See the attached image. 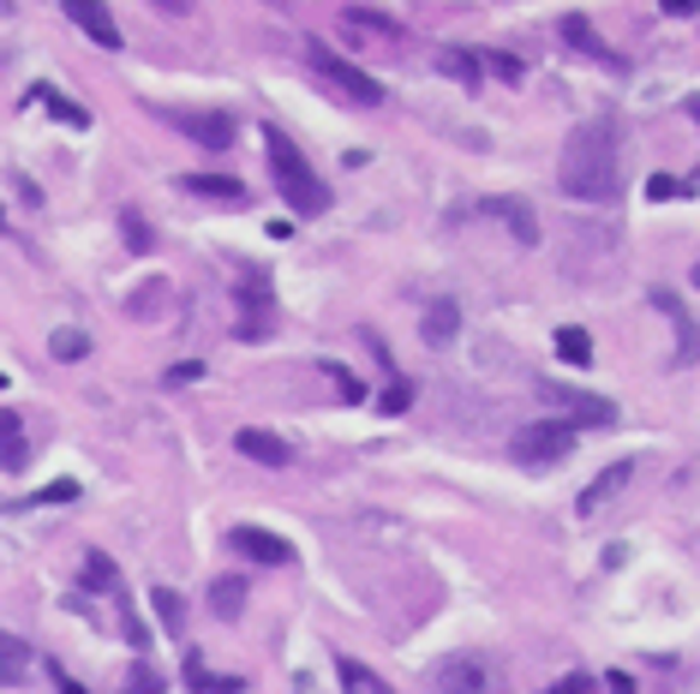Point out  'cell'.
I'll list each match as a JSON object with an SVG mask.
<instances>
[{"label":"cell","instance_id":"7402d4cb","mask_svg":"<svg viewBox=\"0 0 700 694\" xmlns=\"http://www.w3.org/2000/svg\"><path fill=\"white\" fill-rule=\"evenodd\" d=\"M210 604H216V617H228V623H234V617L246 611V581H240V574H222V581L210 587Z\"/></svg>","mask_w":700,"mask_h":694},{"label":"cell","instance_id":"7bdbcfd3","mask_svg":"<svg viewBox=\"0 0 700 694\" xmlns=\"http://www.w3.org/2000/svg\"><path fill=\"white\" fill-rule=\"evenodd\" d=\"M0 234H7V210H0Z\"/></svg>","mask_w":700,"mask_h":694},{"label":"cell","instance_id":"74e56055","mask_svg":"<svg viewBox=\"0 0 700 694\" xmlns=\"http://www.w3.org/2000/svg\"><path fill=\"white\" fill-rule=\"evenodd\" d=\"M132 688H138V694H156L162 683H156V671H151V664H138V683H132Z\"/></svg>","mask_w":700,"mask_h":694},{"label":"cell","instance_id":"7c38bea8","mask_svg":"<svg viewBox=\"0 0 700 694\" xmlns=\"http://www.w3.org/2000/svg\"><path fill=\"white\" fill-rule=\"evenodd\" d=\"M652 305H659V312H665L670 323H677V335H682L677 360H682V365H689V360H694V353H700V323L689 318V305H682V300H677V293H670V288H652Z\"/></svg>","mask_w":700,"mask_h":694},{"label":"cell","instance_id":"1f68e13d","mask_svg":"<svg viewBox=\"0 0 700 694\" xmlns=\"http://www.w3.org/2000/svg\"><path fill=\"white\" fill-rule=\"evenodd\" d=\"M72 497H79V479H54V485H42L31 504H72Z\"/></svg>","mask_w":700,"mask_h":694},{"label":"cell","instance_id":"d4e9b609","mask_svg":"<svg viewBox=\"0 0 700 694\" xmlns=\"http://www.w3.org/2000/svg\"><path fill=\"white\" fill-rule=\"evenodd\" d=\"M186 683L198 688V694H240L246 688V683H234V676H210L198 659H186Z\"/></svg>","mask_w":700,"mask_h":694},{"label":"cell","instance_id":"8fae6325","mask_svg":"<svg viewBox=\"0 0 700 694\" xmlns=\"http://www.w3.org/2000/svg\"><path fill=\"white\" fill-rule=\"evenodd\" d=\"M629 479H635V462H610L605 474L593 479L587 491H580V504H575V509H580V521H593V515H599L610 497H622V485H629Z\"/></svg>","mask_w":700,"mask_h":694},{"label":"cell","instance_id":"30bf717a","mask_svg":"<svg viewBox=\"0 0 700 694\" xmlns=\"http://www.w3.org/2000/svg\"><path fill=\"white\" fill-rule=\"evenodd\" d=\"M480 210L497 216L503 228L515 234V246H539V216H533V204H521V198H485Z\"/></svg>","mask_w":700,"mask_h":694},{"label":"cell","instance_id":"836d02e7","mask_svg":"<svg viewBox=\"0 0 700 694\" xmlns=\"http://www.w3.org/2000/svg\"><path fill=\"white\" fill-rule=\"evenodd\" d=\"M126 246H132V252H151V246H156L151 228H144V216H132V210H126Z\"/></svg>","mask_w":700,"mask_h":694},{"label":"cell","instance_id":"52a82bcc","mask_svg":"<svg viewBox=\"0 0 700 694\" xmlns=\"http://www.w3.org/2000/svg\"><path fill=\"white\" fill-rule=\"evenodd\" d=\"M228 551H240L246 563H264V569L294 563V545L281 534H264V527H228Z\"/></svg>","mask_w":700,"mask_h":694},{"label":"cell","instance_id":"4fadbf2b","mask_svg":"<svg viewBox=\"0 0 700 694\" xmlns=\"http://www.w3.org/2000/svg\"><path fill=\"white\" fill-rule=\"evenodd\" d=\"M557 37H563V42H575V49L587 54V61H605V66H617V54L605 49V37L593 31V19H587V12H563Z\"/></svg>","mask_w":700,"mask_h":694},{"label":"cell","instance_id":"6da1fadb","mask_svg":"<svg viewBox=\"0 0 700 694\" xmlns=\"http://www.w3.org/2000/svg\"><path fill=\"white\" fill-rule=\"evenodd\" d=\"M563 198H580V204H610L617 198V121L610 114H593L569 132L563 144Z\"/></svg>","mask_w":700,"mask_h":694},{"label":"cell","instance_id":"d590c367","mask_svg":"<svg viewBox=\"0 0 700 694\" xmlns=\"http://www.w3.org/2000/svg\"><path fill=\"white\" fill-rule=\"evenodd\" d=\"M545 694H593V676H563V683H550Z\"/></svg>","mask_w":700,"mask_h":694},{"label":"cell","instance_id":"60d3db41","mask_svg":"<svg viewBox=\"0 0 700 694\" xmlns=\"http://www.w3.org/2000/svg\"><path fill=\"white\" fill-rule=\"evenodd\" d=\"M610 694H635V683H629V676L617 671V676H610Z\"/></svg>","mask_w":700,"mask_h":694},{"label":"cell","instance_id":"f1b7e54d","mask_svg":"<svg viewBox=\"0 0 700 694\" xmlns=\"http://www.w3.org/2000/svg\"><path fill=\"white\" fill-rule=\"evenodd\" d=\"M84 348H91L84 342V330H54V342H49L54 360H84Z\"/></svg>","mask_w":700,"mask_h":694},{"label":"cell","instance_id":"cb8c5ba5","mask_svg":"<svg viewBox=\"0 0 700 694\" xmlns=\"http://www.w3.org/2000/svg\"><path fill=\"white\" fill-rule=\"evenodd\" d=\"M37 102H42V108H49L54 114V121H66V126H91V114H84L79 108V102H66L61 91H54V84H37V91H31Z\"/></svg>","mask_w":700,"mask_h":694},{"label":"cell","instance_id":"e575fe53","mask_svg":"<svg viewBox=\"0 0 700 694\" xmlns=\"http://www.w3.org/2000/svg\"><path fill=\"white\" fill-rule=\"evenodd\" d=\"M24 455H31V449H24V437H7V443H0V467H7V474H19Z\"/></svg>","mask_w":700,"mask_h":694},{"label":"cell","instance_id":"f35d334b","mask_svg":"<svg viewBox=\"0 0 700 694\" xmlns=\"http://www.w3.org/2000/svg\"><path fill=\"white\" fill-rule=\"evenodd\" d=\"M7 437H19V419H12L7 407H0V443H7Z\"/></svg>","mask_w":700,"mask_h":694},{"label":"cell","instance_id":"e0dca14e","mask_svg":"<svg viewBox=\"0 0 700 694\" xmlns=\"http://www.w3.org/2000/svg\"><path fill=\"white\" fill-rule=\"evenodd\" d=\"M31 646L19 641V634H7L0 629V683H24V676H31Z\"/></svg>","mask_w":700,"mask_h":694},{"label":"cell","instance_id":"ab89813d","mask_svg":"<svg viewBox=\"0 0 700 694\" xmlns=\"http://www.w3.org/2000/svg\"><path fill=\"white\" fill-rule=\"evenodd\" d=\"M54 683H61V694H91V688H84V683H72V676H66V671H54Z\"/></svg>","mask_w":700,"mask_h":694},{"label":"cell","instance_id":"83f0119b","mask_svg":"<svg viewBox=\"0 0 700 694\" xmlns=\"http://www.w3.org/2000/svg\"><path fill=\"white\" fill-rule=\"evenodd\" d=\"M323 377H330V383H336V395H341V402H366V383H360V377H353V372H348V365H336V360H330V365H323Z\"/></svg>","mask_w":700,"mask_h":694},{"label":"cell","instance_id":"8992f818","mask_svg":"<svg viewBox=\"0 0 700 694\" xmlns=\"http://www.w3.org/2000/svg\"><path fill=\"white\" fill-rule=\"evenodd\" d=\"M234 305H240V342H270L276 330V293L246 276V288H234Z\"/></svg>","mask_w":700,"mask_h":694},{"label":"cell","instance_id":"4dcf8cb0","mask_svg":"<svg viewBox=\"0 0 700 694\" xmlns=\"http://www.w3.org/2000/svg\"><path fill=\"white\" fill-rule=\"evenodd\" d=\"M647 198H652V204H670V198H689V186L670 180V174H652V180H647Z\"/></svg>","mask_w":700,"mask_h":694},{"label":"cell","instance_id":"f546056e","mask_svg":"<svg viewBox=\"0 0 700 694\" xmlns=\"http://www.w3.org/2000/svg\"><path fill=\"white\" fill-rule=\"evenodd\" d=\"M378 407H383V413H408V407H413V383H408V377H395L390 390L378 395Z\"/></svg>","mask_w":700,"mask_h":694},{"label":"cell","instance_id":"b9f144b4","mask_svg":"<svg viewBox=\"0 0 700 694\" xmlns=\"http://www.w3.org/2000/svg\"><path fill=\"white\" fill-rule=\"evenodd\" d=\"M689 114H694V121H700V96H689Z\"/></svg>","mask_w":700,"mask_h":694},{"label":"cell","instance_id":"ac0fdd59","mask_svg":"<svg viewBox=\"0 0 700 694\" xmlns=\"http://www.w3.org/2000/svg\"><path fill=\"white\" fill-rule=\"evenodd\" d=\"M181 191H198V198H228V204L246 198V186L240 180H222V174H181Z\"/></svg>","mask_w":700,"mask_h":694},{"label":"cell","instance_id":"ee69618b","mask_svg":"<svg viewBox=\"0 0 700 694\" xmlns=\"http://www.w3.org/2000/svg\"><path fill=\"white\" fill-rule=\"evenodd\" d=\"M694 288H700V263H694Z\"/></svg>","mask_w":700,"mask_h":694},{"label":"cell","instance_id":"8d00e7d4","mask_svg":"<svg viewBox=\"0 0 700 694\" xmlns=\"http://www.w3.org/2000/svg\"><path fill=\"white\" fill-rule=\"evenodd\" d=\"M198 377H204V365H198V360H186V365H174V372H168L174 390H181V383H198Z\"/></svg>","mask_w":700,"mask_h":694},{"label":"cell","instance_id":"ffe728a7","mask_svg":"<svg viewBox=\"0 0 700 694\" xmlns=\"http://www.w3.org/2000/svg\"><path fill=\"white\" fill-rule=\"evenodd\" d=\"M341 24H348V31H371V37H390V42H401L408 31H401L395 19H383V12H366V7H348L341 12Z\"/></svg>","mask_w":700,"mask_h":694},{"label":"cell","instance_id":"f6af8a7d","mask_svg":"<svg viewBox=\"0 0 700 694\" xmlns=\"http://www.w3.org/2000/svg\"><path fill=\"white\" fill-rule=\"evenodd\" d=\"M0 390H7V372H0Z\"/></svg>","mask_w":700,"mask_h":694},{"label":"cell","instance_id":"7a4b0ae2","mask_svg":"<svg viewBox=\"0 0 700 694\" xmlns=\"http://www.w3.org/2000/svg\"><path fill=\"white\" fill-rule=\"evenodd\" d=\"M264 144H270V180H276L281 198H288V210L294 216H323L330 210V191H323L318 168L306 162L300 144H294L288 132H276V126H264Z\"/></svg>","mask_w":700,"mask_h":694},{"label":"cell","instance_id":"9c48e42d","mask_svg":"<svg viewBox=\"0 0 700 694\" xmlns=\"http://www.w3.org/2000/svg\"><path fill=\"white\" fill-rule=\"evenodd\" d=\"M66 19L79 24V31L91 37L96 49H109V54H114V49H121V42H126V37H121V24H114V12L102 7V0H66Z\"/></svg>","mask_w":700,"mask_h":694},{"label":"cell","instance_id":"603a6c76","mask_svg":"<svg viewBox=\"0 0 700 694\" xmlns=\"http://www.w3.org/2000/svg\"><path fill=\"white\" fill-rule=\"evenodd\" d=\"M336 671H341V694H395L383 676H371L366 664H353V659H341Z\"/></svg>","mask_w":700,"mask_h":694},{"label":"cell","instance_id":"3957f363","mask_svg":"<svg viewBox=\"0 0 700 694\" xmlns=\"http://www.w3.org/2000/svg\"><path fill=\"white\" fill-rule=\"evenodd\" d=\"M575 425L569 419H539V425H521L515 432V462L521 467H550V462H569V449H575Z\"/></svg>","mask_w":700,"mask_h":694},{"label":"cell","instance_id":"44dd1931","mask_svg":"<svg viewBox=\"0 0 700 694\" xmlns=\"http://www.w3.org/2000/svg\"><path fill=\"white\" fill-rule=\"evenodd\" d=\"M437 66L450 72L455 84H467V91H480V54H467V49H437Z\"/></svg>","mask_w":700,"mask_h":694},{"label":"cell","instance_id":"4316f807","mask_svg":"<svg viewBox=\"0 0 700 694\" xmlns=\"http://www.w3.org/2000/svg\"><path fill=\"white\" fill-rule=\"evenodd\" d=\"M151 604H156L162 629H168V634H181V623H186V604H181V593H174V587H156Z\"/></svg>","mask_w":700,"mask_h":694},{"label":"cell","instance_id":"d6986e66","mask_svg":"<svg viewBox=\"0 0 700 694\" xmlns=\"http://www.w3.org/2000/svg\"><path fill=\"white\" fill-rule=\"evenodd\" d=\"M557 360L563 365H593V335L580 323H563L557 330Z\"/></svg>","mask_w":700,"mask_h":694},{"label":"cell","instance_id":"5b68a950","mask_svg":"<svg viewBox=\"0 0 700 694\" xmlns=\"http://www.w3.org/2000/svg\"><path fill=\"white\" fill-rule=\"evenodd\" d=\"M311 66H318L323 79H330V84H336V91L348 96V102H360V108H378V102H383V84L371 79V72H360L353 61H341V54H330L323 42L311 49Z\"/></svg>","mask_w":700,"mask_h":694},{"label":"cell","instance_id":"277c9868","mask_svg":"<svg viewBox=\"0 0 700 694\" xmlns=\"http://www.w3.org/2000/svg\"><path fill=\"white\" fill-rule=\"evenodd\" d=\"M545 407H557L569 425H587V432H599V425H617V402H605V395L593 390H575V383H539Z\"/></svg>","mask_w":700,"mask_h":694},{"label":"cell","instance_id":"5bb4252c","mask_svg":"<svg viewBox=\"0 0 700 694\" xmlns=\"http://www.w3.org/2000/svg\"><path fill=\"white\" fill-rule=\"evenodd\" d=\"M234 449L251 455V462H264V467H288V443H281L276 432H258V425H246V432H234Z\"/></svg>","mask_w":700,"mask_h":694},{"label":"cell","instance_id":"9a60e30c","mask_svg":"<svg viewBox=\"0 0 700 694\" xmlns=\"http://www.w3.org/2000/svg\"><path fill=\"white\" fill-rule=\"evenodd\" d=\"M431 683L443 694H485V671L473 659H443L437 671H431Z\"/></svg>","mask_w":700,"mask_h":694},{"label":"cell","instance_id":"ba28073f","mask_svg":"<svg viewBox=\"0 0 700 694\" xmlns=\"http://www.w3.org/2000/svg\"><path fill=\"white\" fill-rule=\"evenodd\" d=\"M174 126L186 132L198 151H228L234 144V114H204V108H181L174 114Z\"/></svg>","mask_w":700,"mask_h":694},{"label":"cell","instance_id":"d6a6232c","mask_svg":"<svg viewBox=\"0 0 700 694\" xmlns=\"http://www.w3.org/2000/svg\"><path fill=\"white\" fill-rule=\"evenodd\" d=\"M485 66H491V72H497V79H503V84H521V72H527V66H521V61H515V54H485Z\"/></svg>","mask_w":700,"mask_h":694},{"label":"cell","instance_id":"484cf974","mask_svg":"<svg viewBox=\"0 0 700 694\" xmlns=\"http://www.w3.org/2000/svg\"><path fill=\"white\" fill-rule=\"evenodd\" d=\"M84 587H91V593H114V563H109V551H84Z\"/></svg>","mask_w":700,"mask_h":694},{"label":"cell","instance_id":"2e32d148","mask_svg":"<svg viewBox=\"0 0 700 694\" xmlns=\"http://www.w3.org/2000/svg\"><path fill=\"white\" fill-rule=\"evenodd\" d=\"M420 335H425L431 348H450L455 335H461V305H455V300H431V305H425V330H420Z\"/></svg>","mask_w":700,"mask_h":694}]
</instances>
